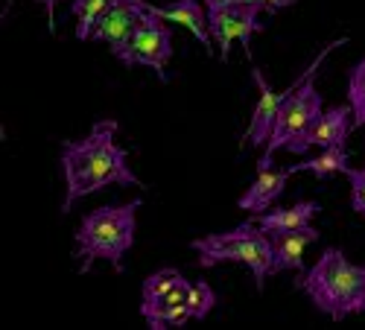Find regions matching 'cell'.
Segmentation results:
<instances>
[{
    "label": "cell",
    "instance_id": "obj_1",
    "mask_svg": "<svg viewBox=\"0 0 365 330\" xmlns=\"http://www.w3.org/2000/svg\"><path fill=\"white\" fill-rule=\"evenodd\" d=\"M114 135L117 120H97L82 140L62 143V155H58L65 175V199L58 205L62 214H68L79 199L100 193L108 185L143 187V182L129 167V153L114 143Z\"/></svg>",
    "mask_w": 365,
    "mask_h": 330
},
{
    "label": "cell",
    "instance_id": "obj_20",
    "mask_svg": "<svg viewBox=\"0 0 365 330\" xmlns=\"http://www.w3.org/2000/svg\"><path fill=\"white\" fill-rule=\"evenodd\" d=\"M345 175L351 182V207L359 217H365V164H362V170H351L348 167Z\"/></svg>",
    "mask_w": 365,
    "mask_h": 330
},
{
    "label": "cell",
    "instance_id": "obj_8",
    "mask_svg": "<svg viewBox=\"0 0 365 330\" xmlns=\"http://www.w3.org/2000/svg\"><path fill=\"white\" fill-rule=\"evenodd\" d=\"M146 6H149L146 0H111L108 9L100 15L94 33H91V41L108 44L111 53L117 47H123V41L132 36V29Z\"/></svg>",
    "mask_w": 365,
    "mask_h": 330
},
{
    "label": "cell",
    "instance_id": "obj_12",
    "mask_svg": "<svg viewBox=\"0 0 365 330\" xmlns=\"http://www.w3.org/2000/svg\"><path fill=\"white\" fill-rule=\"evenodd\" d=\"M351 129H354V108H351V103L348 105H333L313 123V129L307 132V138H304V149H310V146H319V149L339 146V143L348 140Z\"/></svg>",
    "mask_w": 365,
    "mask_h": 330
},
{
    "label": "cell",
    "instance_id": "obj_4",
    "mask_svg": "<svg viewBox=\"0 0 365 330\" xmlns=\"http://www.w3.org/2000/svg\"><path fill=\"white\" fill-rule=\"evenodd\" d=\"M348 44V38H339V41H333L327 44L319 56H316V62L304 71L301 79H295V88H292V94L284 100L281 111H278V120H275V129H272V138L269 143L263 146V155H272V153H278V149H287V153L292 155H304L307 149H304V138H307V132L313 129V123L324 114L322 111V94L316 91V82L313 76L319 73L322 62L327 58V53L333 47H342Z\"/></svg>",
    "mask_w": 365,
    "mask_h": 330
},
{
    "label": "cell",
    "instance_id": "obj_9",
    "mask_svg": "<svg viewBox=\"0 0 365 330\" xmlns=\"http://www.w3.org/2000/svg\"><path fill=\"white\" fill-rule=\"evenodd\" d=\"M252 79H255L257 91H260V100H257L255 114H252V123H249V132H246V143H249V146H266V143H269V138H272V129H275L278 111H281L284 100L292 94L295 82L287 88V91L275 94V91H272V85L266 82V76L260 73V68H257V65H252Z\"/></svg>",
    "mask_w": 365,
    "mask_h": 330
},
{
    "label": "cell",
    "instance_id": "obj_2",
    "mask_svg": "<svg viewBox=\"0 0 365 330\" xmlns=\"http://www.w3.org/2000/svg\"><path fill=\"white\" fill-rule=\"evenodd\" d=\"M298 289L333 321L365 313V266H354L339 249H327L316 266L301 272Z\"/></svg>",
    "mask_w": 365,
    "mask_h": 330
},
{
    "label": "cell",
    "instance_id": "obj_13",
    "mask_svg": "<svg viewBox=\"0 0 365 330\" xmlns=\"http://www.w3.org/2000/svg\"><path fill=\"white\" fill-rule=\"evenodd\" d=\"M155 12L161 18H167L170 24H181L187 26L190 33L199 38V44L214 53V36H210V24H207V6H202L199 0H175L170 6H155Z\"/></svg>",
    "mask_w": 365,
    "mask_h": 330
},
{
    "label": "cell",
    "instance_id": "obj_11",
    "mask_svg": "<svg viewBox=\"0 0 365 330\" xmlns=\"http://www.w3.org/2000/svg\"><path fill=\"white\" fill-rule=\"evenodd\" d=\"M292 175V170H275V167H269V170H257V178L252 182V187L242 193L237 199V207L240 211H252V214H263L269 211L272 205H275L284 190H287V178Z\"/></svg>",
    "mask_w": 365,
    "mask_h": 330
},
{
    "label": "cell",
    "instance_id": "obj_21",
    "mask_svg": "<svg viewBox=\"0 0 365 330\" xmlns=\"http://www.w3.org/2000/svg\"><path fill=\"white\" fill-rule=\"evenodd\" d=\"M228 4H255V6H260L266 15H275L278 9H284V6H292L295 0H228Z\"/></svg>",
    "mask_w": 365,
    "mask_h": 330
},
{
    "label": "cell",
    "instance_id": "obj_5",
    "mask_svg": "<svg viewBox=\"0 0 365 330\" xmlns=\"http://www.w3.org/2000/svg\"><path fill=\"white\" fill-rule=\"evenodd\" d=\"M190 249L199 254V266L210 269L220 263H246L255 275V287L263 289L266 278L272 275V239L255 222H242L222 234H207L190 239Z\"/></svg>",
    "mask_w": 365,
    "mask_h": 330
},
{
    "label": "cell",
    "instance_id": "obj_15",
    "mask_svg": "<svg viewBox=\"0 0 365 330\" xmlns=\"http://www.w3.org/2000/svg\"><path fill=\"white\" fill-rule=\"evenodd\" d=\"M190 284L178 269H158L143 281V295L140 301H158V298H170V295H187Z\"/></svg>",
    "mask_w": 365,
    "mask_h": 330
},
{
    "label": "cell",
    "instance_id": "obj_17",
    "mask_svg": "<svg viewBox=\"0 0 365 330\" xmlns=\"http://www.w3.org/2000/svg\"><path fill=\"white\" fill-rule=\"evenodd\" d=\"M111 0H71V12L79 18L76 24V38L79 41H91V33L100 21V15L108 9Z\"/></svg>",
    "mask_w": 365,
    "mask_h": 330
},
{
    "label": "cell",
    "instance_id": "obj_3",
    "mask_svg": "<svg viewBox=\"0 0 365 330\" xmlns=\"http://www.w3.org/2000/svg\"><path fill=\"white\" fill-rule=\"evenodd\" d=\"M138 207L140 199H132L129 205H106L91 211L79 222L73 239H76V257L82 260V272H91L94 260H108L114 272H123V254L135 246Z\"/></svg>",
    "mask_w": 365,
    "mask_h": 330
},
{
    "label": "cell",
    "instance_id": "obj_16",
    "mask_svg": "<svg viewBox=\"0 0 365 330\" xmlns=\"http://www.w3.org/2000/svg\"><path fill=\"white\" fill-rule=\"evenodd\" d=\"M289 170L292 172H313L316 178L324 182V178H330L333 172H345L348 170V149H345V143L327 146V149H322V155L307 158L301 164H289Z\"/></svg>",
    "mask_w": 365,
    "mask_h": 330
},
{
    "label": "cell",
    "instance_id": "obj_6",
    "mask_svg": "<svg viewBox=\"0 0 365 330\" xmlns=\"http://www.w3.org/2000/svg\"><path fill=\"white\" fill-rule=\"evenodd\" d=\"M114 56L123 65H143L152 68L161 79H167V65L173 58V29L170 21L155 12V6H146L143 15L138 18L132 36L123 41V47H117Z\"/></svg>",
    "mask_w": 365,
    "mask_h": 330
},
{
    "label": "cell",
    "instance_id": "obj_19",
    "mask_svg": "<svg viewBox=\"0 0 365 330\" xmlns=\"http://www.w3.org/2000/svg\"><path fill=\"white\" fill-rule=\"evenodd\" d=\"M214 304H217L214 289H210L205 281H193L190 292H187V310H190V316L202 321V319H207L210 310H214Z\"/></svg>",
    "mask_w": 365,
    "mask_h": 330
},
{
    "label": "cell",
    "instance_id": "obj_10",
    "mask_svg": "<svg viewBox=\"0 0 365 330\" xmlns=\"http://www.w3.org/2000/svg\"><path fill=\"white\" fill-rule=\"evenodd\" d=\"M272 239V275L281 272H304V252L319 239V231L313 225H304L295 231H269Z\"/></svg>",
    "mask_w": 365,
    "mask_h": 330
},
{
    "label": "cell",
    "instance_id": "obj_7",
    "mask_svg": "<svg viewBox=\"0 0 365 330\" xmlns=\"http://www.w3.org/2000/svg\"><path fill=\"white\" fill-rule=\"evenodd\" d=\"M205 6H207L210 36H214V41L222 53V62H228L234 41L242 44L246 58H252V36L263 29L260 15H266V12L255 4H228V0H205Z\"/></svg>",
    "mask_w": 365,
    "mask_h": 330
},
{
    "label": "cell",
    "instance_id": "obj_18",
    "mask_svg": "<svg viewBox=\"0 0 365 330\" xmlns=\"http://www.w3.org/2000/svg\"><path fill=\"white\" fill-rule=\"evenodd\" d=\"M348 103L354 108V126H365V58L348 73Z\"/></svg>",
    "mask_w": 365,
    "mask_h": 330
},
{
    "label": "cell",
    "instance_id": "obj_22",
    "mask_svg": "<svg viewBox=\"0 0 365 330\" xmlns=\"http://www.w3.org/2000/svg\"><path fill=\"white\" fill-rule=\"evenodd\" d=\"M6 4L12 6L15 0H6ZM36 4H41V6L47 9V21H50V29H53V9H56V0H36Z\"/></svg>",
    "mask_w": 365,
    "mask_h": 330
},
{
    "label": "cell",
    "instance_id": "obj_14",
    "mask_svg": "<svg viewBox=\"0 0 365 330\" xmlns=\"http://www.w3.org/2000/svg\"><path fill=\"white\" fill-rule=\"evenodd\" d=\"M322 211L319 202H295L289 207H272V211L255 214V222L269 234V231H295L304 225H313L316 214Z\"/></svg>",
    "mask_w": 365,
    "mask_h": 330
}]
</instances>
